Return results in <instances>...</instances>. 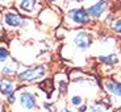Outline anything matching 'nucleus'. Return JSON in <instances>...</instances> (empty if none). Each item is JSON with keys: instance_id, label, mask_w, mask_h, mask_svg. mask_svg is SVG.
<instances>
[{"instance_id": "21", "label": "nucleus", "mask_w": 121, "mask_h": 112, "mask_svg": "<svg viewBox=\"0 0 121 112\" xmlns=\"http://www.w3.org/2000/svg\"><path fill=\"white\" fill-rule=\"evenodd\" d=\"M76 112H88V104L87 103H83L76 108Z\"/></svg>"}, {"instance_id": "3", "label": "nucleus", "mask_w": 121, "mask_h": 112, "mask_svg": "<svg viewBox=\"0 0 121 112\" xmlns=\"http://www.w3.org/2000/svg\"><path fill=\"white\" fill-rule=\"evenodd\" d=\"M92 42H94V34L91 33L90 30L84 29V28H79V29L73 30L71 44L79 54L87 53L92 46Z\"/></svg>"}, {"instance_id": "10", "label": "nucleus", "mask_w": 121, "mask_h": 112, "mask_svg": "<svg viewBox=\"0 0 121 112\" xmlns=\"http://www.w3.org/2000/svg\"><path fill=\"white\" fill-rule=\"evenodd\" d=\"M18 9L25 15H34L38 12L39 3L38 0H20L18 1Z\"/></svg>"}, {"instance_id": "11", "label": "nucleus", "mask_w": 121, "mask_h": 112, "mask_svg": "<svg viewBox=\"0 0 121 112\" xmlns=\"http://www.w3.org/2000/svg\"><path fill=\"white\" fill-rule=\"evenodd\" d=\"M16 92V86L15 82L9 76H0V94L4 95V96H8L11 94H15Z\"/></svg>"}, {"instance_id": "23", "label": "nucleus", "mask_w": 121, "mask_h": 112, "mask_svg": "<svg viewBox=\"0 0 121 112\" xmlns=\"http://www.w3.org/2000/svg\"><path fill=\"white\" fill-rule=\"evenodd\" d=\"M11 3H12V0H0V4L1 5H8Z\"/></svg>"}, {"instance_id": "7", "label": "nucleus", "mask_w": 121, "mask_h": 112, "mask_svg": "<svg viewBox=\"0 0 121 112\" xmlns=\"http://www.w3.org/2000/svg\"><path fill=\"white\" fill-rule=\"evenodd\" d=\"M103 88L111 98L112 103L121 102V82L113 78H105L103 81Z\"/></svg>"}, {"instance_id": "17", "label": "nucleus", "mask_w": 121, "mask_h": 112, "mask_svg": "<svg viewBox=\"0 0 121 112\" xmlns=\"http://www.w3.org/2000/svg\"><path fill=\"white\" fill-rule=\"evenodd\" d=\"M11 59V53L5 45H0V63L3 65Z\"/></svg>"}, {"instance_id": "9", "label": "nucleus", "mask_w": 121, "mask_h": 112, "mask_svg": "<svg viewBox=\"0 0 121 112\" xmlns=\"http://www.w3.org/2000/svg\"><path fill=\"white\" fill-rule=\"evenodd\" d=\"M97 62L101 63L103 66L109 67V69H113L117 65L121 63V58L117 53H108V54H100L97 55Z\"/></svg>"}, {"instance_id": "1", "label": "nucleus", "mask_w": 121, "mask_h": 112, "mask_svg": "<svg viewBox=\"0 0 121 112\" xmlns=\"http://www.w3.org/2000/svg\"><path fill=\"white\" fill-rule=\"evenodd\" d=\"M63 22L70 29H79L86 28L92 24V18L90 17V13L87 11V7L83 4H79L76 7L67 8L63 15Z\"/></svg>"}, {"instance_id": "25", "label": "nucleus", "mask_w": 121, "mask_h": 112, "mask_svg": "<svg viewBox=\"0 0 121 112\" xmlns=\"http://www.w3.org/2000/svg\"><path fill=\"white\" fill-rule=\"evenodd\" d=\"M46 3H49V4H55L58 1V0H45Z\"/></svg>"}, {"instance_id": "16", "label": "nucleus", "mask_w": 121, "mask_h": 112, "mask_svg": "<svg viewBox=\"0 0 121 112\" xmlns=\"http://www.w3.org/2000/svg\"><path fill=\"white\" fill-rule=\"evenodd\" d=\"M109 29L115 36H120L121 37V16H116L111 24H109Z\"/></svg>"}, {"instance_id": "8", "label": "nucleus", "mask_w": 121, "mask_h": 112, "mask_svg": "<svg viewBox=\"0 0 121 112\" xmlns=\"http://www.w3.org/2000/svg\"><path fill=\"white\" fill-rule=\"evenodd\" d=\"M18 104L25 111H36V109H38L37 96L36 94L30 92V91H22L21 94L18 95Z\"/></svg>"}, {"instance_id": "15", "label": "nucleus", "mask_w": 121, "mask_h": 112, "mask_svg": "<svg viewBox=\"0 0 121 112\" xmlns=\"http://www.w3.org/2000/svg\"><path fill=\"white\" fill-rule=\"evenodd\" d=\"M87 79L88 76H86L83 73H74L71 74V76H70V81H71V83H74V85H79V86H83L87 83Z\"/></svg>"}, {"instance_id": "22", "label": "nucleus", "mask_w": 121, "mask_h": 112, "mask_svg": "<svg viewBox=\"0 0 121 112\" xmlns=\"http://www.w3.org/2000/svg\"><path fill=\"white\" fill-rule=\"evenodd\" d=\"M73 4H79V0H65V5H73Z\"/></svg>"}, {"instance_id": "6", "label": "nucleus", "mask_w": 121, "mask_h": 112, "mask_svg": "<svg viewBox=\"0 0 121 112\" xmlns=\"http://www.w3.org/2000/svg\"><path fill=\"white\" fill-rule=\"evenodd\" d=\"M38 20L46 27L57 28L62 22V16L58 11H55L53 8H43L38 13Z\"/></svg>"}, {"instance_id": "4", "label": "nucleus", "mask_w": 121, "mask_h": 112, "mask_svg": "<svg viewBox=\"0 0 121 112\" xmlns=\"http://www.w3.org/2000/svg\"><path fill=\"white\" fill-rule=\"evenodd\" d=\"M87 7V11L90 13V17L92 21H101L105 18L111 9V0H95Z\"/></svg>"}, {"instance_id": "14", "label": "nucleus", "mask_w": 121, "mask_h": 112, "mask_svg": "<svg viewBox=\"0 0 121 112\" xmlns=\"http://www.w3.org/2000/svg\"><path fill=\"white\" fill-rule=\"evenodd\" d=\"M67 92H69V78L65 75L63 79L58 81V96L62 98L67 95Z\"/></svg>"}, {"instance_id": "19", "label": "nucleus", "mask_w": 121, "mask_h": 112, "mask_svg": "<svg viewBox=\"0 0 121 112\" xmlns=\"http://www.w3.org/2000/svg\"><path fill=\"white\" fill-rule=\"evenodd\" d=\"M42 107L46 112H55V103L54 102H48V100H45L42 103Z\"/></svg>"}, {"instance_id": "12", "label": "nucleus", "mask_w": 121, "mask_h": 112, "mask_svg": "<svg viewBox=\"0 0 121 112\" xmlns=\"http://www.w3.org/2000/svg\"><path fill=\"white\" fill-rule=\"evenodd\" d=\"M18 67H20V65H18L17 61L9 59L8 62L3 63V66L0 67V73L4 76H12V75H16L18 73Z\"/></svg>"}, {"instance_id": "27", "label": "nucleus", "mask_w": 121, "mask_h": 112, "mask_svg": "<svg viewBox=\"0 0 121 112\" xmlns=\"http://www.w3.org/2000/svg\"><path fill=\"white\" fill-rule=\"evenodd\" d=\"M63 112H75V111H73V109H70V108H65Z\"/></svg>"}, {"instance_id": "18", "label": "nucleus", "mask_w": 121, "mask_h": 112, "mask_svg": "<svg viewBox=\"0 0 121 112\" xmlns=\"http://www.w3.org/2000/svg\"><path fill=\"white\" fill-rule=\"evenodd\" d=\"M83 103H84V99H83L82 95L75 94V95H71V96H70V104L73 107H75V108H78V107Z\"/></svg>"}, {"instance_id": "24", "label": "nucleus", "mask_w": 121, "mask_h": 112, "mask_svg": "<svg viewBox=\"0 0 121 112\" xmlns=\"http://www.w3.org/2000/svg\"><path fill=\"white\" fill-rule=\"evenodd\" d=\"M91 1H94V0H79V4H83L84 5L86 3H91Z\"/></svg>"}, {"instance_id": "20", "label": "nucleus", "mask_w": 121, "mask_h": 112, "mask_svg": "<svg viewBox=\"0 0 121 112\" xmlns=\"http://www.w3.org/2000/svg\"><path fill=\"white\" fill-rule=\"evenodd\" d=\"M5 100H7V103L8 104H15L16 103V92L15 94H11V95H8V96H5Z\"/></svg>"}, {"instance_id": "13", "label": "nucleus", "mask_w": 121, "mask_h": 112, "mask_svg": "<svg viewBox=\"0 0 121 112\" xmlns=\"http://www.w3.org/2000/svg\"><path fill=\"white\" fill-rule=\"evenodd\" d=\"M112 103L107 100H95L88 106V112H108Z\"/></svg>"}, {"instance_id": "26", "label": "nucleus", "mask_w": 121, "mask_h": 112, "mask_svg": "<svg viewBox=\"0 0 121 112\" xmlns=\"http://www.w3.org/2000/svg\"><path fill=\"white\" fill-rule=\"evenodd\" d=\"M0 112H8V108H7L5 106H3L1 108H0Z\"/></svg>"}, {"instance_id": "5", "label": "nucleus", "mask_w": 121, "mask_h": 112, "mask_svg": "<svg viewBox=\"0 0 121 112\" xmlns=\"http://www.w3.org/2000/svg\"><path fill=\"white\" fill-rule=\"evenodd\" d=\"M1 20H3L4 27L8 29H20L26 25V20L15 9L4 11V13L1 15Z\"/></svg>"}, {"instance_id": "28", "label": "nucleus", "mask_w": 121, "mask_h": 112, "mask_svg": "<svg viewBox=\"0 0 121 112\" xmlns=\"http://www.w3.org/2000/svg\"><path fill=\"white\" fill-rule=\"evenodd\" d=\"M1 107H3V99L0 98V108H1Z\"/></svg>"}, {"instance_id": "2", "label": "nucleus", "mask_w": 121, "mask_h": 112, "mask_svg": "<svg viewBox=\"0 0 121 112\" xmlns=\"http://www.w3.org/2000/svg\"><path fill=\"white\" fill-rule=\"evenodd\" d=\"M49 67L46 65H34L20 70L16 74V81L18 83H33L48 75Z\"/></svg>"}]
</instances>
